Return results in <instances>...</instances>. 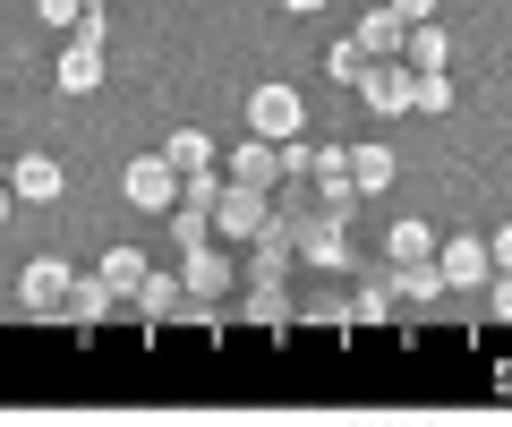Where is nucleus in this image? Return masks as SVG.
Here are the masks:
<instances>
[{
    "instance_id": "nucleus-1",
    "label": "nucleus",
    "mask_w": 512,
    "mask_h": 427,
    "mask_svg": "<svg viewBox=\"0 0 512 427\" xmlns=\"http://www.w3.org/2000/svg\"><path fill=\"white\" fill-rule=\"evenodd\" d=\"M180 291H188V308H197L205 342H214V308H222V299L239 291V265L222 257L214 240H205V248H180Z\"/></svg>"
},
{
    "instance_id": "nucleus-2",
    "label": "nucleus",
    "mask_w": 512,
    "mask_h": 427,
    "mask_svg": "<svg viewBox=\"0 0 512 427\" xmlns=\"http://www.w3.org/2000/svg\"><path fill=\"white\" fill-rule=\"evenodd\" d=\"M274 223V188H248L222 171V197H214V231L222 240H256V231Z\"/></svg>"
},
{
    "instance_id": "nucleus-3",
    "label": "nucleus",
    "mask_w": 512,
    "mask_h": 427,
    "mask_svg": "<svg viewBox=\"0 0 512 427\" xmlns=\"http://www.w3.org/2000/svg\"><path fill=\"white\" fill-rule=\"evenodd\" d=\"M248 129L282 146V137H299V129H308V103H299L291 86H256V94H248Z\"/></svg>"
},
{
    "instance_id": "nucleus-4",
    "label": "nucleus",
    "mask_w": 512,
    "mask_h": 427,
    "mask_svg": "<svg viewBox=\"0 0 512 427\" xmlns=\"http://www.w3.org/2000/svg\"><path fill=\"white\" fill-rule=\"evenodd\" d=\"M111 308H120V299H111V282H103V274H77V282H69V299H60V325H69L77 342H94Z\"/></svg>"
},
{
    "instance_id": "nucleus-5",
    "label": "nucleus",
    "mask_w": 512,
    "mask_h": 427,
    "mask_svg": "<svg viewBox=\"0 0 512 427\" xmlns=\"http://www.w3.org/2000/svg\"><path fill=\"white\" fill-rule=\"evenodd\" d=\"M248 257H239V282H291V265H299V248H291V231L282 223H265L256 240H239Z\"/></svg>"
},
{
    "instance_id": "nucleus-6",
    "label": "nucleus",
    "mask_w": 512,
    "mask_h": 427,
    "mask_svg": "<svg viewBox=\"0 0 512 427\" xmlns=\"http://www.w3.org/2000/svg\"><path fill=\"white\" fill-rule=\"evenodd\" d=\"M436 274H444V291H478V282H495V248L487 240H436Z\"/></svg>"
},
{
    "instance_id": "nucleus-7",
    "label": "nucleus",
    "mask_w": 512,
    "mask_h": 427,
    "mask_svg": "<svg viewBox=\"0 0 512 427\" xmlns=\"http://www.w3.org/2000/svg\"><path fill=\"white\" fill-rule=\"evenodd\" d=\"M120 188H128V205H146V214H171V205H180V171H171L163 154H137Z\"/></svg>"
},
{
    "instance_id": "nucleus-8",
    "label": "nucleus",
    "mask_w": 512,
    "mask_h": 427,
    "mask_svg": "<svg viewBox=\"0 0 512 427\" xmlns=\"http://www.w3.org/2000/svg\"><path fill=\"white\" fill-rule=\"evenodd\" d=\"M69 282H77V265H69V257H35V265L18 274V299H26L35 316H60V299H69Z\"/></svg>"
},
{
    "instance_id": "nucleus-9",
    "label": "nucleus",
    "mask_w": 512,
    "mask_h": 427,
    "mask_svg": "<svg viewBox=\"0 0 512 427\" xmlns=\"http://www.w3.org/2000/svg\"><path fill=\"white\" fill-rule=\"evenodd\" d=\"M384 282H393L402 316H427V308L444 299V274H436V257H419V265H393V257H384Z\"/></svg>"
},
{
    "instance_id": "nucleus-10",
    "label": "nucleus",
    "mask_w": 512,
    "mask_h": 427,
    "mask_svg": "<svg viewBox=\"0 0 512 427\" xmlns=\"http://www.w3.org/2000/svg\"><path fill=\"white\" fill-rule=\"evenodd\" d=\"M384 316H402V299H393L384 265H359V291H350V325H384Z\"/></svg>"
},
{
    "instance_id": "nucleus-11",
    "label": "nucleus",
    "mask_w": 512,
    "mask_h": 427,
    "mask_svg": "<svg viewBox=\"0 0 512 427\" xmlns=\"http://www.w3.org/2000/svg\"><path fill=\"white\" fill-rule=\"evenodd\" d=\"M231 180L274 188V180H282V146H274V137H239V146H231Z\"/></svg>"
},
{
    "instance_id": "nucleus-12",
    "label": "nucleus",
    "mask_w": 512,
    "mask_h": 427,
    "mask_svg": "<svg viewBox=\"0 0 512 427\" xmlns=\"http://www.w3.org/2000/svg\"><path fill=\"white\" fill-rule=\"evenodd\" d=\"M9 188H18V205H52L60 197V163L52 154H18V163H9Z\"/></svg>"
},
{
    "instance_id": "nucleus-13",
    "label": "nucleus",
    "mask_w": 512,
    "mask_h": 427,
    "mask_svg": "<svg viewBox=\"0 0 512 427\" xmlns=\"http://www.w3.org/2000/svg\"><path fill=\"white\" fill-rule=\"evenodd\" d=\"M359 94L376 103V112H410V69H402V60H367Z\"/></svg>"
},
{
    "instance_id": "nucleus-14",
    "label": "nucleus",
    "mask_w": 512,
    "mask_h": 427,
    "mask_svg": "<svg viewBox=\"0 0 512 427\" xmlns=\"http://www.w3.org/2000/svg\"><path fill=\"white\" fill-rule=\"evenodd\" d=\"M350 43H359L367 60H402V18H393V9L376 0V9L359 18V35H350Z\"/></svg>"
},
{
    "instance_id": "nucleus-15",
    "label": "nucleus",
    "mask_w": 512,
    "mask_h": 427,
    "mask_svg": "<svg viewBox=\"0 0 512 427\" xmlns=\"http://www.w3.org/2000/svg\"><path fill=\"white\" fill-rule=\"evenodd\" d=\"M350 188H359V197H384V188H393V154H384L376 137L350 146Z\"/></svg>"
},
{
    "instance_id": "nucleus-16",
    "label": "nucleus",
    "mask_w": 512,
    "mask_h": 427,
    "mask_svg": "<svg viewBox=\"0 0 512 427\" xmlns=\"http://www.w3.org/2000/svg\"><path fill=\"white\" fill-rule=\"evenodd\" d=\"M52 86L60 94H94V86H103V52H94V43H69L60 69H52Z\"/></svg>"
},
{
    "instance_id": "nucleus-17",
    "label": "nucleus",
    "mask_w": 512,
    "mask_h": 427,
    "mask_svg": "<svg viewBox=\"0 0 512 427\" xmlns=\"http://www.w3.org/2000/svg\"><path fill=\"white\" fill-rule=\"evenodd\" d=\"M163 163L171 171H214V137H205V129H171L163 137Z\"/></svg>"
},
{
    "instance_id": "nucleus-18",
    "label": "nucleus",
    "mask_w": 512,
    "mask_h": 427,
    "mask_svg": "<svg viewBox=\"0 0 512 427\" xmlns=\"http://www.w3.org/2000/svg\"><path fill=\"white\" fill-rule=\"evenodd\" d=\"M384 257H393V265H419V257H436V231H427L419 214H402V223H393V240H384Z\"/></svg>"
},
{
    "instance_id": "nucleus-19",
    "label": "nucleus",
    "mask_w": 512,
    "mask_h": 427,
    "mask_svg": "<svg viewBox=\"0 0 512 427\" xmlns=\"http://www.w3.org/2000/svg\"><path fill=\"white\" fill-rule=\"evenodd\" d=\"M94 274H103V282H111V299L128 308V299H137V282H146V257H137V248H111V257L94 265Z\"/></svg>"
},
{
    "instance_id": "nucleus-20",
    "label": "nucleus",
    "mask_w": 512,
    "mask_h": 427,
    "mask_svg": "<svg viewBox=\"0 0 512 427\" xmlns=\"http://www.w3.org/2000/svg\"><path fill=\"white\" fill-rule=\"evenodd\" d=\"M444 52H453V43L436 35V18H427V26H402V69H444Z\"/></svg>"
},
{
    "instance_id": "nucleus-21",
    "label": "nucleus",
    "mask_w": 512,
    "mask_h": 427,
    "mask_svg": "<svg viewBox=\"0 0 512 427\" xmlns=\"http://www.w3.org/2000/svg\"><path fill=\"white\" fill-rule=\"evenodd\" d=\"M410 112H453V77L444 69H410Z\"/></svg>"
},
{
    "instance_id": "nucleus-22",
    "label": "nucleus",
    "mask_w": 512,
    "mask_h": 427,
    "mask_svg": "<svg viewBox=\"0 0 512 427\" xmlns=\"http://www.w3.org/2000/svg\"><path fill=\"white\" fill-rule=\"evenodd\" d=\"M171 240H180V248H205V240H214V205H171Z\"/></svg>"
},
{
    "instance_id": "nucleus-23",
    "label": "nucleus",
    "mask_w": 512,
    "mask_h": 427,
    "mask_svg": "<svg viewBox=\"0 0 512 427\" xmlns=\"http://www.w3.org/2000/svg\"><path fill=\"white\" fill-rule=\"evenodd\" d=\"M69 43H94V52L111 43V9H103V0H86V9L69 18Z\"/></svg>"
},
{
    "instance_id": "nucleus-24",
    "label": "nucleus",
    "mask_w": 512,
    "mask_h": 427,
    "mask_svg": "<svg viewBox=\"0 0 512 427\" xmlns=\"http://www.w3.org/2000/svg\"><path fill=\"white\" fill-rule=\"evenodd\" d=\"M325 77H333V86H359V77H367V52H359V43H333V52H325Z\"/></svg>"
},
{
    "instance_id": "nucleus-25",
    "label": "nucleus",
    "mask_w": 512,
    "mask_h": 427,
    "mask_svg": "<svg viewBox=\"0 0 512 427\" xmlns=\"http://www.w3.org/2000/svg\"><path fill=\"white\" fill-rule=\"evenodd\" d=\"M384 9H393L402 26H427V18H436V0H384Z\"/></svg>"
},
{
    "instance_id": "nucleus-26",
    "label": "nucleus",
    "mask_w": 512,
    "mask_h": 427,
    "mask_svg": "<svg viewBox=\"0 0 512 427\" xmlns=\"http://www.w3.org/2000/svg\"><path fill=\"white\" fill-rule=\"evenodd\" d=\"M77 9H86V0H35V18H43V26H69Z\"/></svg>"
},
{
    "instance_id": "nucleus-27",
    "label": "nucleus",
    "mask_w": 512,
    "mask_h": 427,
    "mask_svg": "<svg viewBox=\"0 0 512 427\" xmlns=\"http://www.w3.org/2000/svg\"><path fill=\"white\" fill-rule=\"evenodd\" d=\"M487 308H495V316L512 325V274H495V282H487Z\"/></svg>"
},
{
    "instance_id": "nucleus-28",
    "label": "nucleus",
    "mask_w": 512,
    "mask_h": 427,
    "mask_svg": "<svg viewBox=\"0 0 512 427\" xmlns=\"http://www.w3.org/2000/svg\"><path fill=\"white\" fill-rule=\"evenodd\" d=\"M487 248H495V274H512V223H504V231H495V240H487Z\"/></svg>"
},
{
    "instance_id": "nucleus-29",
    "label": "nucleus",
    "mask_w": 512,
    "mask_h": 427,
    "mask_svg": "<svg viewBox=\"0 0 512 427\" xmlns=\"http://www.w3.org/2000/svg\"><path fill=\"white\" fill-rule=\"evenodd\" d=\"M9 214H18V188H9V171H0V223H9Z\"/></svg>"
},
{
    "instance_id": "nucleus-30",
    "label": "nucleus",
    "mask_w": 512,
    "mask_h": 427,
    "mask_svg": "<svg viewBox=\"0 0 512 427\" xmlns=\"http://www.w3.org/2000/svg\"><path fill=\"white\" fill-rule=\"evenodd\" d=\"M282 9H291V18H308V9H325V0H282Z\"/></svg>"
}]
</instances>
